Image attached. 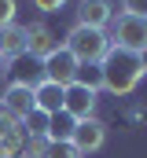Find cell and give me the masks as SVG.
<instances>
[{
    "mask_svg": "<svg viewBox=\"0 0 147 158\" xmlns=\"http://www.w3.org/2000/svg\"><path fill=\"white\" fill-rule=\"evenodd\" d=\"M99 74H103V88H107L110 96H129L140 85V77H144L140 55L121 52V48H110L107 55L99 59Z\"/></svg>",
    "mask_w": 147,
    "mask_h": 158,
    "instance_id": "6da1fadb",
    "label": "cell"
},
{
    "mask_svg": "<svg viewBox=\"0 0 147 158\" xmlns=\"http://www.w3.org/2000/svg\"><path fill=\"white\" fill-rule=\"evenodd\" d=\"M63 48L70 52L74 59L85 66V63H99L103 55L110 52V37L107 30H88V26H74L66 40H63Z\"/></svg>",
    "mask_w": 147,
    "mask_h": 158,
    "instance_id": "7a4b0ae2",
    "label": "cell"
},
{
    "mask_svg": "<svg viewBox=\"0 0 147 158\" xmlns=\"http://www.w3.org/2000/svg\"><path fill=\"white\" fill-rule=\"evenodd\" d=\"M110 48H121V52L140 55L147 48V19L114 15V22H110Z\"/></svg>",
    "mask_w": 147,
    "mask_h": 158,
    "instance_id": "3957f363",
    "label": "cell"
},
{
    "mask_svg": "<svg viewBox=\"0 0 147 158\" xmlns=\"http://www.w3.org/2000/svg\"><path fill=\"white\" fill-rule=\"evenodd\" d=\"M40 66H44V81H52V85H59V88L74 85V81H77V70H81V63L74 59L63 44H59L48 59H40Z\"/></svg>",
    "mask_w": 147,
    "mask_h": 158,
    "instance_id": "277c9868",
    "label": "cell"
},
{
    "mask_svg": "<svg viewBox=\"0 0 147 158\" xmlns=\"http://www.w3.org/2000/svg\"><path fill=\"white\" fill-rule=\"evenodd\" d=\"M96 103H99V92L85 88V85H66V96H63V110L70 114L74 121H85V118H96Z\"/></svg>",
    "mask_w": 147,
    "mask_h": 158,
    "instance_id": "5b68a950",
    "label": "cell"
},
{
    "mask_svg": "<svg viewBox=\"0 0 147 158\" xmlns=\"http://www.w3.org/2000/svg\"><path fill=\"white\" fill-rule=\"evenodd\" d=\"M70 143L77 147V155H81V158L92 155V151H99V147L107 143V125H103L99 118H85V121H77V125H74Z\"/></svg>",
    "mask_w": 147,
    "mask_h": 158,
    "instance_id": "8992f818",
    "label": "cell"
},
{
    "mask_svg": "<svg viewBox=\"0 0 147 158\" xmlns=\"http://www.w3.org/2000/svg\"><path fill=\"white\" fill-rule=\"evenodd\" d=\"M0 110L4 114H11L15 121H22L30 110H37V99H33V88L30 85H7L4 88V96H0Z\"/></svg>",
    "mask_w": 147,
    "mask_h": 158,
    "instance_id": "52a82bcc",
    "label": "cell"
},
{
    "mask_svg": "<svg viewBox=\"0 0 147 158\" xmlns=\"http://www.w3.org/2000/svg\"><path fill=\"white\" fill-rule=\"evenodd\" d=\"M110 22H114V4L110 0H81L77 4V26L107 30Z\"/></svg>",
    "mask_w": 147,
    "mask_h": 158,
    "instance_id": "ba28073f",
    "label": "cell"
},
{
    "mask_svg": "<svg viewBox=\"0 0 147 158\" xmlns=\"http://www.w3.org/2000/svg\"><path fill=\"white\" fill-rule=\"evenodd\" d=\"M22 143H26L22 121H15L11 114L0 110V158H19L22 155Z\"/></svg>",
    "mask_w": 147,
    "mask_h": 158,
    "instance_id": "9c48e42d",
    "label": "cell"
},
{
    "mask_svg": "<svg viewBox=\"0 0 147 158\" xmlns=\"http://www.w3.org/2000/svg\"><path fill=\"white\" fill-rule=\"evenodd\" d=\"M7 74H11V81L15 85H30V88H37L40 81H44V66H40V59H33V55H15L11 63H7Z\"/></svg>",
    "mask_w": 147,
    "mask_h": 158,
    "instance_id": "30bf717a",
    "label": "cell"
},
{
    "mask_svg": "<svg viewBox=\"0 0 147 158\" xmlns=\"http://www.w3.org/2000/svg\"><path fill=\"white\" fill-rule=\"evenodd\" d=\"M55 48H59V40H55V33H52L44 22L26 26V55H33V59H48Z\"/></svg>",
    "mask_w": 147,
    "mask_h": 158,
    "instance_id": "8fae6325",
    "label": "cell"
},
{
    "mask_svg": "<svg viewBox=\"0 0 147 158\" xmlns=\"http://www.w3.org/2000/svg\"><path fill=\"white\" fill-rule=\"evenodd\" d=\"M63 96H66V88H59V85H52V81H40L33 88L37 110H44V114H59V110H63Z\"/></svg>",
    "mask_w": 147,
    "mask_h": 158,
    "instance_id": "7c38bea8",
    "label": "cell"
},
{
    "mask_svg": "<svg viewBox=\"0 0 147 158\" xmlns=\"http://www.w3.org/2000/svg\"><path fill=\"white\" fill-rule=\"evenodd\" d=\"M22 52H26V26H19V22L4 26V30H0V55L11 63V59L22 55Z\"/></svg>",
    "mask_w": 147,
    "mask_h": 158,
    "instance_id": "4fadbf2b",
    "label": "cell"
},
{
    "mask_svg": "<svg viewBox=\"0 0 147 158\" xmlns=\"http://www.w3.org/2000/svg\"><path fill=\"white\" fill-rule=\"evenodd\" d=\"M74 125H77V121H74L70 114H66V110L52 114V121H48V140H52V143H70Z\"/></svg>",
    "mask_w": 147,
    "mask_h": 158,
    "instance_id": "5bb4252c",
    "label": "cell"
},
{
    "mask_svg": "<svg viewBox=\"0 0 147 158\" xmlns=\"http://www.w3.org/2000/svg\"><path fill=\"white\" fill-rule=\"evenodd\" d=\"M48 121H52V114H44V110H30V114L22 118V132H26L30 140H48Z\"/></svg>",
    "mask_w": 147,
    "mask_h": 158,
    "instance_id": "9a60e30c",
    "label": "cell"
},
{
    "mask_svg": "<svg viewBox=\"0 0 147 158\" xmlns=\"http://www.w3.org/2000/svg\"><path fill=\"white\" fill-rule=\"evenodd\" d=\"M77 85H85V88L99 92V88H103V74H99V63H85V66L77 70Z\"/></svg>",
    "mask_w": 147,
    "mask_h": 158,
    "instance_id": "2e32d148",
    "label": "cell"
},
{
    "mask_svg": "<svg viewBox=\"0 0 147 158\" xmlns=\"http://www.w3.org/2000/svg\"><path fill=\"white\" fill-rule=\"evenodd\" d=\"M44 158H81V155H77V147H74V143H52V140H48Z\"/></svg>",
    "mask_w": 147,
    "mask_h": 158,
    "instance_id": "e0dca14e",
    "label": "cell"
},
{
    "mask_svg": "<svg viewBox=\"0 0 147 158\" xmlns=\"http://www.w3.org/2000/svg\"><path fill=\"white\" fill-rule=\"evenodd\" d=\"M44 147H48V140H30V136H26L22 155H19V158H44Z\"/></svg>",
    "mask_w": 147,
    "mask_h": 158,
    "instance_id": "ac0fdd59",
    "label": "cell"
},
{
    "mask_svg": "<svg viewBox=\"0 0 147 158\" xmlns=\"http://www.w3.org/2000/svg\"><path fill=\"white\" fill-rule=\"evenodd\" d=\"M121 15H132V19H147V0H121Z\"/></svg>",
    "mask_w": 147,
    "mask_h": 158,
    "instance_id": "d6986e66",
    "label": "cell"
},
{
    "mask_svg": "<svg viewBox=\"0 0 147 158\" xmlns=\"http://www.w3.org/2000/svg\"><path fill=\"white\" fill-rule=\"evenodd\" d=\"M15 22V0H0V30Z\"/></svg>",
    "mask_w": 147,
    "mask_h": 158,
    "instance_id": "ffe728a7",
    "label": "cell"
},
{
    "mask_svg": "<svg viewBox=\"0 0 147 158\" xmlns=\"http://www.w3.org/2000/svg\"><path fill=\"white\" fill-rule=\"evenodd\" d=\"M63 4H66V0H33V7H37V11H44V15H52V11H59Z\"/></svg>",
    "mask_w": 147,
    "mask_h": 158,
    "instance_id": "44dd1931",
    "label": "cell"
},
{
    "mask_svg": "<svg viewBox=\"0 0 147 158\" xmlns=\"http://www.w3.org/2000/svg\"><path fill=\"white\" fill-rule=\"evenodd\" d=\"M140 70H144V74H147V48H144V52H140Z\"/></svg>",
    "mask_w": 147,
    "mask_h": 158,
    "instance_id": "7402d4cb",
    "label": "cell"
},
{
    "mask_svg": "<svg viewBox=\"0 0 147 158\" xmlns=\"http://www.w3.org/2000/svg\"><path fill=\"white\" fill-rule=\"evenodd\" d=\"M0 74H7V59L4 55H0Z\"/></svg>",
    "mask_w": 147,
    "mask_h": 158,
    "instance_id": "603a6c76",
    "label": "cell"
}]
</instances>
